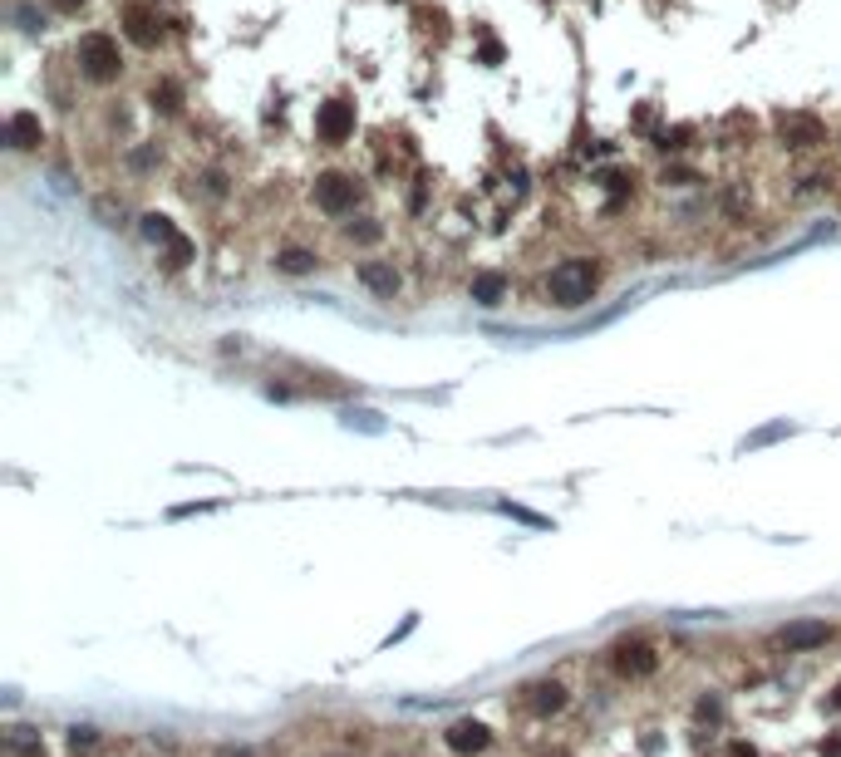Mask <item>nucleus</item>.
<instances>
[{"label": "nucleus", "instance_id": "21", "mask_svg": "<svg viewBox=\"0 0 841 757\" xmlns=\"http://www.w3.org/2000/svg\"><path fill=\"white\" fill-rule=\"evenodd\" d=\"M822 757H841V733L837 738H822Z\"/></svg>", "mask_w": 841, "mask_h": 757}, {"label": "nucleus", "instance_id": "16", "mask_svg": "<svg viewBox=\"0 0 841 757\" xmlns=\"http://www.w3.org/2000/svg\"><path fill=\"white\" fill-rule=\"evenodd\" d=\"M143 236H148L153 246H163V251L182 241V232L173 227V222H168V217H163V212H148V217H143Z\"/></svg>", "mask_w": 841, "mask_h": 757}, {"label": "nucleus", "instance_id": "23", "mask_svg": "<svg viewBox=\"0 0 841 757\" xmlns=\"http://www.w3.org/2000/svg\"><path fill=\"white\" fill-rule=\"evenodd\" d=\"M217 757H251V753H246V748H222Z\"/></svg>", "mask_w": 841, "mask_h": 757}, {"label": "nucleus", "instance_id": "9", "mask_svg": "<svg viewBox=\"0 0 841 757\" xmlns=\"http://www.w3.org/2000/svg\"><path fill=\"white\" fill-rule=\"evenodd\" d=\"M443 748L453 757H478L492 748V733H487V723H478V718H458V723H448Z\"/></svg>", "mask_w": 841, "mask_h": 757}, {"label": "nucleus", "instance_id": "4", "mask_svg": "<svg viewBox=\"0 0 841 757\" xmlns=\"http://www.w3.org/2000/svg\"><path fill=\"white\" fill-rule=\"evenodd\" d=\"M119 25H123V35H128L138 50H153V45L163 40V20H158V10H153V5H143V0H123Z\"/></svg>", "mask_w": 841, "mask_h": 757}, {"label": "nucleus", "instance_id": "3", "mask_svg": "<svg viewBox=\"0 0 841 757\" xmlns=\"http://www.w3.org/2000/svg\"><path fill=\"white\" fill-rule=\"evenodd\" d=\"M310 197H315V207L325 217H350L360 207L364 187H360V177H350V173H320L310 182Z\"/></svg>", "mask_w": 841, "mask_h": 757}, {"label": "nucleus", "instance_id": "12", "mask_svg": "<svg viewBox=\"0 0 841 757\" xmlns=\"http://www.w3.org/2000/svg\"><path fill=\"white\" fill-rule=\"evenodd\" d=\"M5 143H10L15 153H35V148L45 143V123H40V114L15 109V114L5 118Z\"/></svg>", "mask_w": 841, "mask_h": 757}, {"label": "nucleus", "instance_id": "6", "mask_svg": "<svg viewBox=\"0 0 841 757\" xmlns=\"http://www.w3.org/2000/svg\"><path fill=\"white\" fill-rule=\"evenodd\" d=\"M610 664H615L620 679H650V674H660V654L645 640H620L610 649Z\"/></svg>", "mask_w": 841, "mask_h": 757}, {"label": "nucleus", "instance_id": "19", "mask_svg": "<svg viewBox=\"0 0 841 757\" xmlns=\"http://www.w3.org/2000/svg\"><path fill=\"white\" fill-rule=\"evenodd\" d=\"M350 241H364V246H369V241H379V236H384V227H379V222H360V227H350Z\"/></svg>", "mask_w": 841, "mask_h": 757}, {"label": "nucleus", "instance_id": "1", "mask_svg": "<svg viewBox=\"0 0 841 757\" xmlns=\"http://www.w3.org/2000/svg\"><path fill=\"white\" fill-rule=\"evenodd\" d=\"M601 291V266L591 261V256H566L561 266H551V276H546V300L556 305V310H581V305H591Z\"/></svg>", "mask_w": 841, "mask_h": 757}, {"label": "nucleus", "instance_id": "22", "mask_svg": "<svg viewBox=\"0 0 841 757\" xmlns=\"http://www.w3.org/2000/svg\"><path fill=\"white\" fill-rule=\"evenodd\" d=\"M827 708H837V713H841V684L832 689V699H827Z\"/></svg>", "mask_w": 841, "mask_h": 757}, {"label": "nucleus", "instance_id": "18", "mask_svg": "<svg viewBox=\"0 0 841 757\" xmlns=\"http://www.w3.org/2000/svg\"><path fill=\"white\" fill-rule=\"evenodd\" d=\"M69 748H74V753H89V748H99V733H94V728H69Z\"/></svg>", "mask_w": 841, "mask_h": 757}, {"label": "nucleus", "instance_id": "20", "mask_svg": "<svg viewBox=\"0 0 841 757\" xmlns=\"http://www.w3.org/2000/svg\"><path fill=\"white\" fill-rule=\"evenodd\" d=\"M50 5H55V10H60V15H79V10H84V5H89V0H50Z\"/></svg>", "mask_w": 841, "mask_h": 757}, {"label": "nucleus", "instance_id": "14", "mask_svg": "<svg viewBox=\"0 0 841 757\" xmlns=\"http://www.w3.org/2000/svg\"><path fill=\"white\" fill-rule=\"evenodd\" d=\"M281 276H310L315 266H320V256L315 251H305V246H286V251H276V261H271Z\"/></svg>", "mask_w": 841, "mask_h": 757}, {"label": "nucleus", "instance_id": "10", "mask_svg": "<svg viewBox=\"0 0 841 757\" xmlns=\"http://www.w3.org/2000/svg\"><path fill=\"white\" fill-rule=\"evenodd\" d=\"M778 133L787 148H817V143H827V123L817 114H782Z\"/></svg>", "mask_w": 841, "mask_h": 757}, {"label": "nucleus", "instance_id": "7", "mask_svg": "<svg viewBox=\"0 0 841 757\" xmlns=\"http://www.w3.org/2000/svg\"><path fill=\"white\" fill-rule=\"evenodd\" d=\"M355 281H360V286L374 295V300H394V295H399V286H404L399 266H394V261H384V256H364L360 266H355Z\"/></svg>", "mask_w": 841, "mask_h": 757}, {"label": "nucleus", "instance_id": "11", "mask_svg": "<svg viewBox=\"0 0 841 757\" xmlns=\"http://www.w3.org/2000/svg\"><path fill=\"white\" fill-rule=\"evenodd\" d=\"M522 703H527V713H537V718H556V713L571 703V694H566L561 679H537V684L522 689Z\"/></svg>", "mask_w": 841, "mask_h": 757}, {"label": "nucleus", "instance_id": "8", "mask_svg": "<svg viewBox=\"0 0 841 757\" xmlns=\"http://www.w3.org/2000/svg\"><path fill=\"white\" fill-rule=\"evenodd\" d=\"M832 635H837V630H832L827 620H792V625L778 630V644L787 654H812V649H827Z\"/></svg>", "mask_w": 841, "mask_h": 757}, {"label": "nucleus", "instance_id": "2", "mask_svg": "<svg viewBox=\"0 0 841 757\" xmlns=\"http://www.w3.org/2000/svg\"><path fill=\"white\" fill-rule=\"evenodd\" d=\"M74 69L89 79V84H114L123 74V50L109 30H89L79 45H74Z\"/></svg>", "mask_w": 841, "mask_h": 757}, {"label": "nucleus", "instance_id": "17", "mask_svg": "<svg viewBox=\"0 0 841 757\" xmlns=\"http://www.w3.org/2000/svg\"><path fill=\"white\" fill-rule=\"evenodd\" d=\"M10 753L15 757H45V743L30 738V728H15V733H10Z\"/></svg>", "mask_w": 841, "mask_h": 757}, {"label": "nucleus", "instance_id": "15", "mask_svg": "<svg viewBox=\"0 0 841 757\" xmlns=\"http://www.w3.org/2000/svg\"><path fill=\"white\" fill-rule=\"evenodd\" d=\"M148 104H153L158 114H178V109H182L178 79H153V89H148Z\"/></svg>", "mask_w": 841, "mask_h": 757}, {"label": "nucleus", "instance_id": "5", "mask_svg": "<svg viewBox=\"0 0 841 757\" xmlns=\"http://www.w3.org/2000/svg\"><path fill=\"white\" fill-rule=\"evenodd\" d=\"M315 138H320L325 148L350 143V138H355V104H345V99L320 104V109H315Z\"/></svg>", "mask_w": 841, "mask_h": 757}, {"label": "nucleus", "instance_id": "13", "mask_svg": "<svg viewBox=\"0 0 841 757\" xmlns=\"http://www.w3.org/2000/svg\"><path fill=\"white\" fill-rule=\"evenodd\" d=\"M468 291H473V300H478V305H502V300H507V291H512V281H507V271H478Z\"/></svg>", "mask_w": 841, "mask_h": 757}]
</instances>
